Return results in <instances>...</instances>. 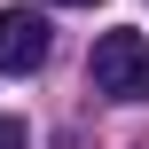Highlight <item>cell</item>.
Here are the masks:
<instances>
[{"mask_svg":"<svg viewBox=\"0 0 149 149\" xmlns=\"http://www.w3.org/2000/svg\"><path fill=\"white\" fill-rule=\"evenodd\" d=\"M86 71H94V86L110 102H149V39L141 31H102Z\"/></svg>","mask_w":149,"mask_h":149,"instance_id":"6da1fadb","label":"cell"},{"mask_svg":"<svg viewBox=\"0 0 149 149\" xmlns=\"http://www.w3.org/2000/svg\"><path fill=\"white\" fill-rule=\"evenodd\" d=\"M55 8H102V0H55Z\"/></svg>","mask_w":149,"mask_h":149,"instance_id":"277c9868","label":"cell"},{"mask_svg":"<svg viewBox=\"0 0 149 149\" xmlns=\"http://www.w3.org/2000/svg\"><path fill=\"white\" fill-rule=\"evenodd\" d=\"M0 149H24V126L16 118H0Z\"/></svg>","mask_w":149,"mask_h":149,"instance_id":"3957f363","label":"cell"},{"mask_svg":"<svg viewBox=\"0 0 149 149\" xmlns=\"http://www.w3.org/2000/svg\"><path fill=\"white\" fill-rule=\"evenodd\" d=\"M39 63H47V16L39 8H0V71L31 79Z\"/></svg>","mask_w":149,"mask_h":149,"instance_id":"7a4b0ae2","label":"cell"}]
</instances>
